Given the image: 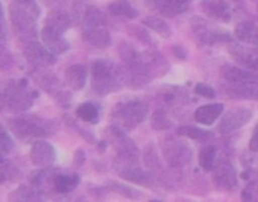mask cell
<instances>
[{"label":"cell","instance_id":"20","mask_svg":"<svg viewBox=\"0 0 258 202\" xmlns=\"http://www.w3.org/2000/svg\"><path fill=\"white\" fill-rule=\"evenodd\" d=\"M66 79L73 90H81L87 82V69L81 64L70 65L66 72Z\"/></svg>","mask_w":258,"mask_h":202},{"label":"cell","instance_id":"1","mask_svg":"<svg viewBox=\"0 0 258 202\" xmlns=\"http://www.w3.org/2000/svg\"><path fill=\"white\" fill-rule=\"evenodd\" d=\"M91 75H93V88L100 94H108L111 91H115L120 88L123 81L121 70L108 61H94L91 65Z\"/></svg>","mask_w":258,"mask_h":202},{"label":"cell","instance_id":"14","mask_svg":"<svg viewBox=\"0 0 258 202\" xmlns=\"http://www.w3.org/2000/svg\"><path fill=\"white\" fill-rule=\"evenodd\" d=\"M82 38L91 44L93 47L97 49H105L111 44V35L105 26H97V28H84Z\"/></svg>","mask_w":258,"mask_h":202},{"label":"cell","instance_id":"28","mask_svg":"<svg viewBox=\"0 0 258 202\" xmlns=\"http://www.w3.org/2000/svg\"><path fill=\"white\" fill-rule=\"evenodd\" d=\"M143 23H145L148 28H151L152 31L158 32L160 35H163V37H166V38L170 35V28H169V25H167L164 20L158 19V17H146V19L143 20Z\"/></svg>","mask_w":258,"mask_h":202},{"label":"cell","instance_id":"11","mask_svg":"<svg viewBox=\"0 0 258 202\" xmlns=\"http://www.w3.org/2000/svg\"><path fill=\"white\" fill-rule=\"evenodd\" d=\"M213 170H214L213 179H214V184L219 188L229 190V188H232L237 184V173H235L234 167L228 161L226 163L225 161H220L217 166L213 167Z\"/></svg>","mask_w":258,"mask_h":202},{"label":"cell","instance_id":"17","mask_svg":"<svg viewBox=\"0 0 258 202\" xmlns=\"http://www.w3.org/2000/svg\"><path fill=\"white\" fill-rule=\"evenodd\" d=\"M229 53L243 67H246L249 70H258V53L256 52L246 49L243 46H234L229 49Z\"/></svg>","mask_w":258,"mask_h":202},{"label":"cell","instance_id":"27","mask_svg":"<svg viewBox=\"0 0 258 202\" xmlns=\"http://www.w3.org/2000/svg\"><path fill=\"white\" fill-rule=\"evenodd\" d=\"M214 163H216V148L214 146L204 148L199 154V166L205 172H210V170H213Z\"/></svg>","mask_w":258,"mask_h":202},{"label":"cell","instance_id":"7","mask_svg":"<svg viewBox=\"0 0 258 202\" xmlns=\"http://www.w3.org/2000/svg\"><path fill=\"white\" fill-rule=\"evenodd\" d=\"M250 117H252L250 110L234 108L222 117V120L219 123V129L222 134H231V132L240 129L241 126H244L250 120Z\"/></svg>","mask_w":258,"mask_h":202},{"label":"cell","instance_id":"32","mask_svg":"<svg viewBox=\"0 0 258 202\" xmlns=\"http://www.w3.org/2000/svg\"><path fill=\"white\" fill-rule=\"evenodd\" d=\"M109 187L115 188V191H118V193H121V194H124V196H129V197H142V194L137 193L136 190L129 188V187H126V185H121V184H117V182H111Z\"/></svg>","mask_w":258,"mask_h":202},{"label":"cell","instance_id":"23","mask_svg":"<svg viewBox=\"0 0 258 202\" xmlns=\"http://www.w3.org/2000/svg\"><path fill=\"white\" fill-rule=\"evenodd\" d=\"M84 28H97V26H106V16L94 8V7H90L85 10L84 13Z\"/></svg>","mask_w":258,"mask_h":202},{"label":"cell","instance_id":"22","mask_svg":"<svg viewBox=\"0 0 258 202\" xmlns=\"http://www.w3.org/2000/svg\"><path fill=\"white\" fill-rule=\"evenodd\" d=\"M46 26L53 29V31H56V32H59V34H64L70 28V17L64 11H53L47 17Z\"/></svg>","mask_w":258,"mask_h":202},{"label":"cell","instance_id":"5","mask_svg":"<svg viewBox=\"0 0 258 202\" xmlns=\"http://www.w3.org/2000/svg\"><path fill=\"white\" fill-rule=\"evenodd\" d=\"M163 155H164V158H166L169 166L181 167V166H185V164L190 163V160H191V149L184 142L169 140L163 146Z\"/></svg>","mask_w":258,"mask_h":202},{"label":"cell","instance_id":"15","mask_svg":"<svg viewBox=\"0 0 258 202\" xmlns=\"http://www.w3.org/2000/svg\"><path fill=\"white\" fill-rule=\"evenodd\" d=\"M41 40L44 43V47L52 53H62L69 49V43L64 40L62 34L44 26L41 31Z\"/></svg>","mask_w":258,"mask_h":202},{"label":"cell","instance_id":"36","mask_svg":"<svg viewBox=\"0 0 258 202\" xmlns=\"http://www.w3.org/2000/svg\"><path fill=\"white\" fill-rule=\"evenodd\" d=\"M0 26L5 28V22H4V11H2V7H0Z\"/></svg>","mask_w":258,"mask_h":202},{"label":"cell","instance_id":"4","mask_svg":"<svg viewBox=\"0 0 258 202\" xmlns=\"http://www.w3.org/2000/svg\"><path fill=\"white\" fill-rule=\"evenodd\" d=\"M35 97H37V93L28 85V82L25 79L13 81L8 85L7 91L4 93L5 104L10 105V108L14 110V111L28 110L32 105Z\"/></svg>","mask_w":258,"mask_h":202},{"label":"cell","instance_id":"30","mask_svg":"<svg viewBox=\"0 0 258 202\" xmlns=\"http://www.w3.org/2000/svg\"><path fill=\"white\" fill-rule=\"evenodd\" d=\"M170 120L167 119V116H166V113L164 111H157L155 114H154V117H152V126L155 128V129H167V128H170Z\"/></svg>","mask_w":258,"mask_h":202},{"label":"cell","instance_id":"2","mask_svg":"<svg viewBox=\"0 0 258 202\" xmlns=\"http://www.w3.org/2000/svg\"><path fill=\"white\" fill-rule=\"evenodd\" d=\"M40 11L35 4H17L14 2L11 7V20L13 26L20 37L25 40H31L37 32V17Z\"/></svg>","mask_w":258,"mask_h":202},{"label":"cell","instance_id":"33","mask_svg":"<svg viewBox=\"0 0 258 202\" xmlns=\"http://www.w3.org/2000/svg\"><path fill=\"white\" fill-rule=\"evenodd\" d=\"M195 93L202 97H207V99H213L216 96V91L210 85H205V84H198L195 87Z\"/></svg>","mask_w":258,"mask_h":202},{"label":"cell","instance_id":"35","mask_svg":"<svg viewBox=\"0 0 258 202\" xmlns=\"http://www.w3.org/2000/svg\"><path fill=\"white\" fill-rule=\"evenodd\" d=\"M173 52H175V53L178 55V58H181V59H184V58H185V52H182L179 46H176V47H173Z\"/></svg>","mask_w":258,"mask_h":202},{"label":"cell","instance_id":"26","mask_svg":"<svg viewBox=\"0 0 258 202\" xmlns=\"http://www.w3.org/2000/svg\"><path fill=\"white\" fill-rule=\"evenodd\" d=\"M178 134L184 136V137H188L191 140H196V142H208V140L213 139V134L210 131L199 129L196 126H181L178 129Z\"/></svg>","mask_w":258,"mask_h":202},{"label":"cell","instance_id":"3","mask_svg":"<svg viewBox=\"0 0 258 202\" xmlns=\"http://www.w3.org/2000/svg\"><path fill=\"white\" fill-rule=\"evenodd\" d=\"M148 105L142 100H129L126 104H120L114 111V123L123 129L129 131L140 125L148 117Z\"/></svg>","mask_w":258,"mask_h":202},{"label":"cell","instance_id":"9","mask_svg":"<svg viewBox=\"0 0 258 202\" xmlns=\"http://www.w3.org/2000/svg\"><path fill=\"white\" fill-rule=\"evenodd\" d=\"M26 59L34 65V67H47L55 64V56L52 52H49L46 47L40 46L38 43H28L25 49Z\"/></svg>","mask_w":258,"mask_h":202},{"label":"cell","instance_id":"12","mask_svg":"<svg viewBox=\"0 0 258 202\" xmlns=\"http://www.w3.org/2000/svg\"><path fill=\"white\" fill-rule=\"evenodd\" d=\"M222 76L231 84H256L258 75L253 70H246L238 65H223Z\"/></svg>","mask_w":258,"mask_h":202},{"label":"cell","instance_id":"8","mask_svg":"<svg viewBox=\"0 0 258 202\" xmlns=\"http://www.w3.org/2000/svg\"><path fill=\"white\" fill-rule=\"evenodd\" d=\"M193 32H195V37L198 38V41L202 44H207V46L229 41V35L226 32L216 29V28L207 25L205 22H195L193 23Z\"/></svg>","mask_w":258,"mask_h":202},{"label":"cell","instance_id":"10","mask_svg":"<svg viewBox=\"0 0 258 202\" xmlns=\"http://www.w3.org/2000/svg\"><path fill=\"white\" fill-rule=\"evenodd\" d=\"M55 158H56V152H55V148L50 143L37 140L32 145L31 161L35 166H50V164H53Z\"/></svg>","mask_w":258,"mask_h":202},{"label":"cell","instance_id":"13","mask_svg":"<svg viewBox=\"0 0 258 202\" xmlns=\"http://www.w3.org/2000/svg\"><path fill=\"white\" fill-rule=\"evenodd\" d=\"M146 2L163 16H178L188 10V0H146Z\"/></svg>","mask_w":258,"mask_h":202},{"label":"cell","instance_id":"25","mask_svg":"<svg viewBox=\"0 0 258 202\" xmlns=\"http://www.w3.org/2000/svg\"><path fill=\"white\" fill-rule=\"evenodd\" d=\"M109 13L117 17H124V19H136L137 11L129 5L126 0H115L109 5Z\"/></svg>","mask_w":258,"mask_h":202},{"label":"cell","instance_id":"21","mask_svg":"<svg viewBox=\"0 0 258 202\" xmlns=\"http://www.w3.org/2000/svg\"><path fill=\"white\" fill-rule=\"evenodd\" d=\"M118 175H120L123 179L133 181V182L140 184V185H149V184H151V176H149L145 170H142L140 167L126 166V167H123L121 170H118Z\"/></svg>","mask_w":258,"mask_h":202},{"label":"cell","instance_id":"34","mask_svg":"<svg viewBox=\"0 0 258 202\" xmlns=\"http://www.w3.org/2000/svg\"><path fill=\"white\" fill-rule=\"evenodd\" d=\"M249 149L252 152H258V125L255 126L253 129V134L250 137V142H249Z\"/></svg>","mask_w":258,"mask_h":202},{"label":"cell","instance_id":"16","mask_svg":"<svg viewBox=\"0 0 258 202\" xmlns=\"http://www.w3.org/2000/svg\"><path fill=\"white\" fill-rule=\"evenodd\" d=\"M201 7H202V11L214 20H220V22L231 20L229 8L222 0H204Z\"/></svg>","mask_w":258,"mask_h":202},{"label":"cell","instance_id":"24","mask_svg":"<svg viewBox=\"0 0 258 202\" xmlns=\"http://www.w3.org/2000/svg\"><path fill=\"white\" fill-rule=\"evenodd\" d=\"M79 184V178L76 175H56L53 178V187L59 193H69Z\"/></svg>","mask_w":258,"mask_h":202},{"label":"cell","instance_id":"31","mask_svg":"<svg viewBox=\"0 0 258 202\" xmlns=\"http://www.w3.org/2000/svg\"><path fill=\"white\" fill-rule=\"evenodd\" d=\"M11 148H13V140H11L10 134L7 132V129L0 125V154L10 152Z\"/></svg>","mask_w":258,"mask_h":202},{"label":"cell","instance_id":"19","mask_svg":"<svg viewBox=\"0 0 258 202\" xmlns=\"http://www.w3.org/2000/svg\"><path fill=\"white\" fill-rule=\"evenodd\" d=\"M235 37L240 41L252 44L253 47L258 49V28L252 22L244 20V22L238 23L235 28Z\"/></svg>","mask_w":258,"mask_h":202},{"label":"cell","instance_id":"37","mask_svg":"<svg viewBox=\"0 0 258 202\" xmlns=\"http://www.w3.org/2000/svg\"><path fill=\"white\" fill-rule=\"evenodd\" d=\"M17 4H35V0H14Z\"/></svg>","mask_w":258,"mask_h":202},{"label":"cell","instance_id":"29","mask_svg":"<svg viewBox=\"0 0 258 202\" xmlns=\"http://www.w3.org/2000/svg\"><path fill=\"white\" fill-rule=\"evenodd\" d=\"M76 114H78L79 119H82L85 122H90V123H96L97 117H99V111H97V108L93 104H82L78 108Z\"/></svg>","mask_w":258,"mask_h":202},{"label":"cell","instance_id":"18","mask_svg":"<svg viewBox=\"0 0 258 202\" xmlns=\"http://www.w3.org/2000/svg\"><path fill=\"white\" fill-rule=\"evenodd\" d=\"M223 113V105L222 104H208V105H202L201 108L196 110L195 113V119L196 122L202 123V125H213Z\"/></svg>","mask_w":258,"mask_h":202},{"label":"cell","instance_id":"6","mask_svg":"<svg viewBox=\"0 0 258 202\" xmlns=\"http://www.w3.org/2000/svg\"><path fill=\"white\" fill-rule=\"evenodd\" d=\"M10 126H11V131L14 132V136L22 140H35V139L46 136V131L40 125V122H37L31 117L14 119L10 122Z\"/></svg>","mask_w":258,"mask_h":202}]
</instances>
